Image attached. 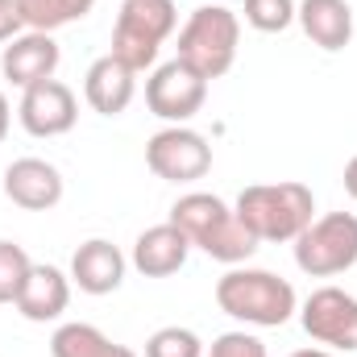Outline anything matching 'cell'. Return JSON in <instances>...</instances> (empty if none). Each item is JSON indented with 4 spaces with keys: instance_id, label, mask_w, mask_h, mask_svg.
Wrapping results in <instances>:
<instances>
[{
    "instance_id": "4316f807",
    "label": "cell",
    "mask_w": 357,
    "mask_h": 357,
    "mask_svg": "<svg viewBox=\"0 0 357 357\" xmlns=\"http://www.w3.org/2000/svg\"><path fill=\"white\" fill-rule=\"evenodd\" d=\"M291 357H333L328 349H295Z\"/></svg>"
},
{
    "instance_id": "2e32d148",
    "label": "cell",
    "mask_w": 357,
    "mask_h": 357,
    "mask_svg": "<svg viewBox=\"0 0 357 357\" xmlns=\"http://www.w3.org/2000/svg\"><path fill=\"white\" fill-rule=\"evenodd\" d=\"M71 303V274H63L59 266H33L21 295H17V312L29 324H46L59 320Z\"/></svg>"
},
{
    "instance_id": "4fadbf2b",
    "label": "cell",
    "mask_w": 357,
    "mask_h": 357,
    "mask_svg": "<svg viewBox=\"0 0 357 357\" xmlns=\"http://www.w3.org/2000/svg\"><path fill=\"white\" fill-rule=\"evenodd\" d=\"M125 254L104 241V237H91L84 241L75 254H71V282L84 291V295H112L121 282H125Z\"/></svg>"
},
{
    "instance_id": "484cf974",
    "label": "cell",
    "mask_w": 357,
    "mask_h": 357,
    "mask_svg": "<svg viewBox=\"0 0 357 357\" xmlns=\"http://www.w3.org/2000/svg\"><path fill=\"white\" fill-rule=\"evenodd\" d=\"M8 121H13V112H8V100H4V91H0V142H4V133H8Z\"/></svg>"
},
{
    "instance_id": "d4e9b609",
    "label": "cell",
    "mask_w": 357,
    "mask_h": 357,
    "mask_svg": "<svg viewBox=\"0 0 357 357\" xmlns=\"http://www.w3.org/2000/svg\"><path fill=\"white\" fill-rule=\"evenodd\" d=\"M345 191H349V195L357 199V154L349 158V162H345Z\"/></svg>"
},
{
    "instance_id": "7402d4cb",
    "label": "cell",
    "mask_w": 357,
    "mask_h": 357,
    "mask_svg": "<svg viewBox=\"0 0 357 357\" xmlns=\"http://www.w3.org/2000/svg\"><path fill=\"white\" fill-rule=\"evenodd\" d=\"M146 357H204V341L191 328L167 324L146 341Z\"/></svg>"
},
{
    "instance_id": "44dd1931",
    "label": "cell",
    "mask_w": 357,
    "mask_h": 357,
    "mask_svg": "<svg viewBox=\"0 0 357 357\" xmlns=\"http://www.w3.org/2000/svg\"><path fill=\"white\" fill-rule=\"evenodd\" d=\"M295 13H299L295 0H245V21L258 33H282V29H291Z\"/></svg>"
},
{
    "instance_id": "ba28073f",
    "label": "cell",
    "mask_w": 357,
    "mask_h": 357,
    "mask_svg": "<svg viewBox=\"0 0 357 357\" xmlns=\"http://www.w3.org/2000/svg\"><path fill=\"white\" fill-rule=\"evenodd\" d=\"M303 333L324 345V349H341V354H357V299L341 287H320L303 299L299 307Z\"/></svg>"
},
{
    "instance_id": "cb8c5ba5",
    "label": "cell",
    "mask_w": 357,
    "mask_h": 357,
    "mask_svg": "<svg viewBox=\"0 0 357 357\" xmlns=\"http://www.w3.org/2000/svg\"><path fill=\"white\" fill-rule=\"evenodd\" d=\"M21 29H25L21 4H17V0H0V42H13V38H21Z\"/></svg>"
},
{
    "instance_id": "8992f818",
    "label": "cell",
    "mask_w": 357,
    "mask_h": 357,
    "mask_svg": "<svg viewBox=\"0 0 357 357\" xmlns=\"http://www.w3.org/2000/svg\"><path fill=\"white\" fill-rule=\"evenodd\" d=\"M295 266L312 278H337L357 266V216L354 212H328L316 216L295 237Z\"/></svg>"
},
{
    "instance_id": "ac0fdd59",
    "label": "cell",
    "mask_w": 357,
    "mask_h": 357,
    "mask_svg": "<svg viewBox=\"0 0 357 357\" xmlns=\"http://www.w3.org/2000/svg\"><path fill=\"white\" fill-rule=\"evenodd\" d=\"M50 357H137L129 345L108 341L96 324H63L50 337Z\"/></svg>"
},
{
    "instance_id": "52a82bcc",
    "label": "cell",
    "mask_w": 357,
    "mask_h": 357,
    "mask_svg": "<svg viewBox=\"0 0 357 357\" xmlns=\"http://www.w3.org/2000/svg\"><path fill=\"white\" fill-rule=\"evenodd\" d=\"M146 167L167 183H195L212 171V146L187 125H167L146 142Z\"/></svg>"
},
{
    "instance_id": "30bf717a",
    "label": "cell",
    "mask_w": 357,
    "mask_h": 357,
    "mask_svg": "<svg viewBox=\"0 0 357 357\" xmlns=\"http://www.w3.org/2000/svg\"><path fill=\"white\" fill-rule=\"evenodd\" d=\"M17 121L29 137H63L79 121V100L63 79H42V84L21 91Z\"/></svg>"
},
{
    "instance_id": "5b68a950",
    "label": "cell",
    "mask_w": 357,
    "mask_h": 357,
    "mask_svg": "<svg viewBox=\"0 0 357 357\" xmlns=\"http://www.w3.org/2000/svg\"><path fill=\"white\" fill-rule=\"evenodd\" d=\"M178 8L175 0H121L116 25H112V59H121L129 71H146L158 63L162 42L175 33Z\"/></svg>"
},
{
    "instance_id": "7a4b0ae2",
    "label": "cell",
    "mask_w": 357,
    "mask_h": 357,
    "mask_svg": "<svg viewBox=\"0 0 357 357\" xmlns=\"http://www.w3.org/2000/svg\"><path fill=\"white\" fill-rule=\"evenodd\" d=\"M233 212L258 237V245L262 241H295L316 220L312 216L316 195H312V187H303L295 178H287V183H254V187H245L237 195Z\"/></svg>"
},
{
    "instance_id": "5bb4252c",
    "label": "cell",
    "mask_w": 357,
    "mask_h": 357,
    "mask_svg": "<svg viewBox=\"0 0 357 357\" xmlns=\"http://www.w3.org/2000/svg\"><path fill=\"white\" fill-rule=\"evenodd\" d=\"M187 254H191V241L178 233L171 220H162V225L146 229L133 241L129 262H133L137 274H146V278H171V274H178V270L187 266Z\"/></svg>"
},
{
    "instance_id": "7c38bea8",
    "label": "cell",
    "mask_w": 357,
    "mask_h": 357,
    "mask_svg": "<svg viewBox=\"0 0 357 357\" xmlns=\"http://www.w3.org/2000/svg\"><path fill=\"white\" fill-rule=\"evenodd\" d=\"M4 195L25 212H50L63 199V175L46 158H17L4 171Z\"/></svg>"
},
{
    "instance_id": "9a60e30c",
    "label": "cell",
    "mask_w": 357,
    "mask_h": 357,
    "mask_svg": "<svg viewBox=\"0 0 357 357\" xmlns=\"http://www.w3.org/2000/svg\"><path fill=\"white\" fill-rule=\"evenodd\" d=\"M133 96H137V71H129L121 59L104 54V59H96L88 67V75H84V100L100 116H121L133 104Z\"/></svg>"
},
{
    "instance_id": "d6986e66",
    "label": "cell",
    "mask_w": 357,
    "mask_h": 357,
    "mask_svg": "<svg viewBox=\"0 0 357 357\" xmlns=\"http://www.w3.org/2000/svg\"><path fill=\"white\" fill-rule=\"evenodd\" d=\"M21 4V17H25V29H38V33H54L71 21H84L96 0H17Z\"/></svg>"
},
{
    "instance_id": "ffe728a7",
    "label": "cell",
    "mask_w": 357,
    "mask_h": 357,
    "mask_svg": "<svg viewBox=\"0 0 357 357\" xmlns=\"http://www.w3.org/2000/svg\"><path fill=\"white\" fill-rule=\"evenodd\" d=\"M29 270H33V262L17 241H0V303H17Z\"/></svg>"
},
{
    "instance_id": "9c48e42d",
    "label": "cell",
    "mask_w": 357,
    "mask_h": 357,
    "mask_svg": "<svg viewBox=\"0 0 357 357\" xmlns=\"http://www.w3.org/2000/svg\"><path fill=\"white\" fill-rule=\"evenodd\" d=\"M208 100V79L199 71H191L183 59H171L162 67H154V75L146 79V104L154 116L171 121V125H187Z\"/></svg>"
},
{
    "instance_id": "603a6c76",
    "label": "cell",
    "mask_w": 357,
    "mask_h": 357,
    "mask_svg": "<svg viewBox=\"0 0 357 357\" xmlns=\"http://www.w3.org/2000/svg\"><path fill=\"white\" fill-rule=\"evenodd\" d=\"M208 357H270V354L254 333H220V337L212 341Z\"/></svg>"
},
{
    "instance_id": "8fae6325",
    "label": "cell",
    "mask_w": 357,
    "mask_h": 357,
    "mask_svg": "<svg viewBox=\"0 0 357 357\" xmlns=\"http://www.w3.org/2000/svg\"><path fill=\"white\" fill-rule=\"evenodd\" d=\"M59 42L50 38V33H38V29H25L21 38H13L8 46H4V54H0V71H4V79L13 84V88H33V84H42V79H54V71H59Z\"/></svg>"
},
{
    "instance_id": "e0dca14e",
    "label": "cell",
    "mask_w": 357,
    "mask_h": 357,
    "mask_svg": "<svg viewBox=\"0 0 357 357\" xmlns=\"http://www.w3.org/2000/svg\"><path fill=\"white\" fill-rule=\"evenodd\" d=\"M295 21L328 54H337V50H345L354 42V8H349V0H299Z\"/></svg>"
},
{
    "instance_id": "6da1fadb",
    "label": "cell",
    "mask_w": 357,
    "mask_h": 357,
    "mask_svg": "<svg viewBox=\"0 0 357 357\" xmlns=\"http://www.w3.org/2000/svg\"><path fill=\"white\" fill-rule=\"evenodd\" d=\"M171 225L195 250H204L208 258H216L225 266H241L258 250V237L212 191H187V195H178L175 204H171Z\"/></svg>"
},
{
    "instance_id": "277c9868",
    "label": "cell",
    "mask_w": 357,
    "mask_h": 357,
    "mask_svg": "<svg viewBox=\"0 0 357 357\" xmlns=\"http://www.w3.org/2000/svg\"><path fill=\"white\" fill-rule=\"evenodd\" d=\"M237 46H241V21L233 8L225 4H199L187 25L178 29V54L191 71H199L208 84L229 75L237 63Z\"/></svg>"
},
{
    "instance_id": "3957f363",
    "label": "cell",
    "mask_w": 357,
    "mask_h": 357,
    "mask_svg": "<svg viewBox=\"0 0 357 357\" xmlns=\"http://www.w3.org/2000/svg\"><path fill=\"white\" fill-rule=\"evenodd\" d=\"M216 303L225 316L241 320V324H254V328H282L299 299H295V287L270 270H254V266H233L220 282H216Z\"/></svg>"
}]
</instances>
